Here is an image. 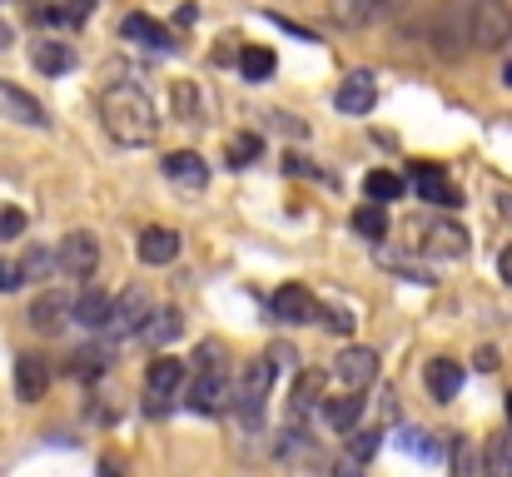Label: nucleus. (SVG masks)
<instances>
[{
  "instance_id": "f257e3e1",
  "label": "nucleus",
  "mask_w": 512,
  "mask_h": 477,
  "mask_svg": "<svg viewBox=\"0 0 512 477\" xmlns=\"http://www.w3.org/2000/svg\"><path fill=\"white\" fill-rule=\"evenodd\" d=\"M100 115H105V135H110L115 145H130V150H135V145H150L155 130H160L155 105H150V95H145L140 85H115V90H105Z\"/></svg>"
},
{
  "instance_id": "f03ea898",
  "label": "nucleus",
  "mask_w": 512,
  "mask_h": 477,
  "mask_svg": "<svg viewBox=\"0 0 512 477\" xmlns=\"http://www.w3.org/2000/svg\"><path fill=\"white\" fill-rule=\"evenodd\" d=\"M468 35L478 50H498L512 40V5L508 0H473L468 5Z\"/></svg>"
},
{
  "instance_id": "7ed1b4c3",
  "label": "nucleus",
  "mask_w": 512,
  "mask_h": 477,
  "mask_svg": "<svg viewBox=\"0 0 512 477\" xmlns=\"http://www.w3.org/2000/svg\"><path fill=\"white\" fill-rule=\"evenodd\" d=\"M269 388H274V363H269V358H254V363L244 368L239 388H234V408H239L244 423H259V413H264V403H269Z\"/></svg>"
},
{
  "instance_id": "20e7f679",
  "label": "nucleus",
  "mask_w": 512,
  "mask_h": 477,
  "mask_svg": "<svg viewBox=\"0 0 512 477\" xmlns=\"http://www.w3.org/2000/svg\"><path fill=\"white\" fill-rule=\"evenodd\" d=\"M55 264H60L70 279H90V274L100 269V239H95L90 229H75V234H65V239H60V254H55Z\"/></svg>"
},
{
  "instance_id": "39448f33",
  "label": "nucleus",
  "mask_w": 512,
  "mask_h": 477,
  "mask_svg": "<svg viewBox=\"0 0 512 477\" xmlns=\"http://www.w3.org/2000/svg\"><path fill=\"white\" fill-rule=\"evenodd\" d=\"M179 388H184V363L179 358H155L150 373H145V413H165Z\"/></svg>"
},
{
  "instance_id": "423d86ee",
  "label": "nucleus",
  "mask_w": 512,
  "mask_h": 477,
  "mask_svg": "<svg viewBox=\"0 0 512 477\" xmlns=\"http://www.w3.org/2000/svg\"><path fill=\"white\" fill-rule=\"evenodd\" d=\"M334 378L343 383V393H363L378 378V353L373 348H343L334 358Z\"/></svg>"
},
{
  "instance_id": "0eeeda50",
  "label": "nucleus",
  "mask_w": 512,
  "mask_h": 477,
  "mask_svg": "<svg viewBox=\"0 0 512 477\" xmlns=\"http://www.w3.org/2000/svg\"><path fill=\"white\" fill-rule=\"evenodd\" d=\"M150 323V294L145 289H125L120 299H115V309H110V338H130V333H140Z\"/></svg>"
},
{
  "instance_id": "6e6552de",
  "label": "nucleus",
  "mask_w": 512,
  "mask_h": 477,
  "mask_svg": "<svg viewBox=\"0 0 512 477\" xmlns=\"http://www.w3.org/2000/svg\"><path fill=\"white\" fill-rule=\"evenodd\" d=\"M229 403H234L229 373H194V383H189V408L194 413H224Z\"/></svg>"
},
{
  "instance_id": "1a4fd4ad",
  "label": "nucleus",
  "mask_w": 512,
  "mask_h": 477,
  "mask_svg": "<svg viewBox=\"0 0 512 477\" xmlns=\"http://www.w3.org/2000/svg\"><path fill=\"white\" fill-rule=\"evenodd\" d=\"M413 189H418L428 204H438V209H458V204H463L458 184H453L438 164H413Z\"/></svg>"
},
{
  "instance_id": "9d476101",
  "label": "nucleus",
  "mask_w": 512,
  "mask_h": 477,
  "mask_svg": "<svg viewBox=\"0 0 512 477\" xmlns=\"http://www.w3.org/2000/svg\"><path fill=\"white\" fill-rule=\"evenodd\" d=\"M45 388H50V358L20 353L15 358V393H20V403H40Z\"/></svg>"
},
{
  "instance_id": "9b49d317",
  "label": "nucleus",
  "mask_w": 512,
  "mask_h": 477,
  "mask_svg": "<svg viewBox=\"0 0 512 477\" xmlns=\"http://www.w3.org/2000/svg\"><path fill=\"white\" fill-rule=\"evenodd\" d=\"M0 115L15 120V125H30V130H45V125H50V120H45V105L30 100L25 90H15L10 80H0Z\"/></svg>"
},
{
  "instance_id": "f8f14e48",
  "label": "nucleus",
  "mask_w": 512,
  "mask_h": 477,
  "mask_svg": "<svg viewBox=\"0 0 512 477\" xmlns=\"http://www.w3.org/2000/svg\"><path fill=\"white\" fill-rule=\"evenodd\" d=\"M274 318L279 323H309V318H319V299L304 284H284V289H274Z\"/></svg>"
},
{
  "instance_id": "ddd939ff",
  "label": "nucleus",
  "mask_w": 512,
  "mask_h": 477,
  "mask_svg": "<svg viewBox=\"0 0 512 477\" xmlns=\"http://www.w3.org/2000/svg\"><path fill=\"white\" fill-rule=\"evenodd\" d=\"M334 105H339L343 115H368V110L378 105V85H373V75H368V70H353V75L339 85Z\"/></svg>"
},
{
  "instance_id": "4468645a",
  "label": "nucleus",
  "mask_w": 512,
  "mask_h": 477,
  "mask_svg": "<svg viewBox=\"0 0 512 477\" xmlns=\"http://www.w3.org/2000/svg\"><path fill=\"white\" fill-rule=\"evenodd\" d=\"M165 179H170L174 189H204L209 184V164L194 155V150H174V155H165Z\"/></svg>"
},
{
  "instance_id": "2eb2a0df",
  "label": "nucleus",
  "mask_w": 512,
  "mask_h": 477,
  "mask_svg": "<svg viewBox=\"0 0 512 477\" xmlns=\"http://www.w3.org/2000/svg\"><path fill=\"white\" fill-rule=\"evenodd\" d=\"M120 35L125 40H135V45H145V50H174V40H170V30L155 20V15H145V10H135V15H125V25H120Z\"/></svg>"
},
{
  "instance_id": "dca6fc26",
  "label": "nucleus",
  "mask_w": 512,
  "mask_h": 477,
  "mask_svg": "<svg viewBox=\"0 0 512 477\" xmlns=\"http://www.w3.org/2000/svg\"><path fill=\"white\" fill-rule=\"evenodd\" d=\"M30 328L35 333H45V338H55L60 328H65V318H70V299L65 294H40L35 304H30Z\"/></svg>"
},
{
  "instance_id": "f3484780",
  "label": "nucleus",
  "mask_w": 512,
  "mask_h": 477,
  "mask_svg": "<svg viewBox=\"0 0 512 477\" xmlns=\"http://www.w3.org/2000/svg\"><path fill=\"white\" fill-rule=\"evenodd\" d=\"M458 388H463V363H458V358H433V363H428V393H433L438 403H453Z\"/></svg>"
},
{
  "instance_id": "a211bd4d",
  "label": "nucleus",
  "mask_w": 512,
  "mask_h": 477,
  "mask_svg": "<svg viewBox=\"0 0 512 477\" xmlns=\"http://www.w3.org/2000/svg\"><path fill=\"white\" fill-rule=\"evenodd\" d=\"M140 259H145V264H174V259H179V234L165 229V224L145 229V234H140Z\"/></svg>"
},
{
  "instance_id": "6ab92c4d",
  "label": "nucleus",
  "mask_w": 512,
  "mask_h": 477,
  "mask_svg": "<svg viewBox=\"0 0 512 477\" xmlns=\"http://www.w3.org/2000/svg\"><path fill=\"white\" fill-rule=\"evenodd\" d=\"M30 60H35L40 75H65L75 65V50H70V40H35Z\"/></svg>"
},
{
  "instance_id": "aec40b11",
  "label": "nucleus",
  "mask_w": 512,
  "mask_h": 477,
  "mask_svg": "<svg viewBox=\"0 0 512 477\" xmlns=\"http://www.w3.org/2000/svg\"><path fill=\"white\" fill-rule=\"evenodd\" d=\"M110 309H115V299H110V294L85 289V294L70 304V318H75V323H85V328H105V323H110Z\"/></svg>"
},
{
  "instance_id": "412c9836",
  "label": "nucleus",
  "mask_w": 512,
  "mask_h": 477,
  "mask_svg": "<svg viewBox=\"0 0 512 477\" xmlns=\"http://www.w3.org/2000/svg\"><path fill=\"white\" fill-rule=\"evenodd\" d=\"M274 70H279V60H274L269 45H244V50H239V75H244L249 85H264Z\"/></svg>"
},
{
  "instance_id": "4be33fe9",
  "label": "nucleus",
  "mask_w": 512,
  "mask_h": 477,
  "mask_svg": "<svg viewBox=\"0 0 512 477\" xmlns=\"http://www.w3.org/2000/svg\"><path fill=\"white\" fill-rule=\"evenodd\" d=\"M428 254H443V259H458L468 254V234L458 224H428V239H423Z\"/></svg>"
},
{
  "instance_id": "5701e85b",
  "label": "nucleus",
  "mask_w": 512,
  "mask_h": 477,
  "mask_svg": "<svg viewBox=\"0 0 512 477\" xmlns=\"http://www.w3.org/2000/svg\"><path fill=\"white\" fill-rule=\"evenodd\" d=\"M363 194H368V204L388 209L393 199H403V174H393V169H373V174L363 179Z\"/></svg>"
},
{
  "instance_id": "b1692460",
  "label": "nucleus",
  "mask_w": 512,
  "mask_h": 477,
  "mask_svg": "<svg viewBox=\"0 0 512 477\" xmlns=\"http://www.w3.org/2000/svg\"><path fill=\"white\" fill-rule=\"evenodd\" d=\"M324 418H329V428L353 433V428H358V418H363V398H358V393H339V398H329V403H324Z\"/></svg>"
},
{
  "instance_id": "393cba45",
  "label": "nucleus",
  "mask_w": 512,
  "mask_h": 477,
  "mask_svg": "<svg viewBox=\"0 0 512 477\" xmlns=\"http://www.w3.org/2000/svg\"><path fill=\"white\" fill-rule=\"evenodd\" d=\"M483 473L488 477H512V428L488 438V453H483Z\"/></svg>"
},
{
  "instance_id": "a878e982",
  "label": "nucleus",
  "mask_w": 512,
  "mask_h": 477,
  "mask_svg": "<svg viewBox=\"0 0 512 477\" xmlns=\"http://www.w3.org/2000/svg\"><path fill=\"white\" fill-rule=\"evenodd\" d=\"M90 10H95V0H65V5H40L35 20H45V25H80V20H90Z\"/></svg>"
},
{
  "instance_id": "bb28decb",
  "label": "nucleus",
  "mask_w": 512,
  "mask_h": 477,
  "mask_svg": "<svg viewBox=\"0 0 512 477\" xmlns=\"http://www.w3.org/2000/svg\"><path fill=\"white\" fill-rule=\"evenodd\" d=\"M353 229H358L363 239H388V209L358 204V209H353Z\"/></svg>"
},
{
  "instance_id": "cd10ccee",
  "label": "nucleus",
  "mask_w": 512,
  "mask_h": 477,
  "mask_svg": "<svg viewBox=\"0 0 512 477\" xmlns=\"http://www.w3.org/2000/svg\"><path fill=\"white\" fill-rule=\"evenodd\" d=\"M259 155H264V140H259V135H229V145H224V159H229L234 169L254 164Z\"/></svg>"
},
{
  "instance_id": "c85d7f7f",
  "label": "nucleus",
  "mask_w": 512,
  "mask_h": 477,
  "mask_svg": "<svg viewBox=\"0 0 512 477\" xmlns=\"http://www.w3.org/2000/svg\"><path fill=\"white\" fill-rule=\"evenodd\" d=\"M105 368H110L105 348H80V353H70V373H75V378H100Z\"/></svg>"
},
{
  "instance_id": "c756f323",
  "label": "nucleus",
  "mask_w": 512,
  "mask_h": 477,
  "mask_svg": "<svg viewBox=\"0 0 512 477\" xmlns=\"http://www.w3.org/2000/svg\"><path fill=\"white\" fill-rule=\"evenodd\" d=\"M319 388H324V373H299V383H294V418H304L319 403Z\"/></svg>"
},
{
  "instance_id": "7c9ffc66",
  "label": "nucleus",
  "mask_w": 512,
  "mask_h": 477,
  "mask_svg": "<svg viewBox=\"0 0 512 477\" xmlns=\"http://www.w3.org/2000/svg\"><path fill=\"white\" fill-rule=\"evenodd\" d=\"M140 333H145L150 343H170L174 333H179V309H160V314H155V323H145Z\"/></svg>"
},
{
  "instance_id": "2f4dec72",
  "label": "nucleus",
  "mask_w": 512,
  "mask_h": 477,
  "mask_svg": "<svg viewBox=\"0 0 512 477\" xmlns=\"http://www.w3.org/2000/svg\"><path fill=\"white\" fill-rule=\"evenodd\" d=\"M403 448H408L413 458H428V463H433V458H443V443H438V438H428V433H403Z\"/></svg>"
},
{
  "instance_id": "473e14b6",
  "label": "nucleus",
  "mask_w": 512,
  "mask_h": 477,
  "mask_svg": "<svg viewBox=\"0 0 512 477\" xmlns=\"http://www.w3.org/2000/svg\"><path fill=\"white\" fill-rule=\"evenodd\" d=\"M348 438H353V443H348V448H353V463H368V458L378 453V433H373V428H353Z\"/></svg>"
},
{
  "instance_id": "72a5a7b5",
  "label": "nucleus",
  "mask_w": 512,
  "mask_h": 477,
  "mask_svg": "<svg viewBox=\"0 0 512 477\" xmlns=\"http://www.w3.org/2000/svg\"><path fill=\"white\" fill-rule=\"evenodd\" d=\"M50 269H55V259H50L45 249H30V254L20 259V274H25V279H45Z\"/></svg>"
},
{
  "instance_id": "f704fd0d",
  "label": "nucleus",
  "mask_w": 512,
  "mask_h": 477,
  "mask_svg": "<svg viewBox=\"0 0 512 477\" xmlns=\"http://www.w3.org/2000/svg\"><path fill=\"white\" fill-rule=\"evenodd\" d=\"M25 234V214L15 204H0V239H20Z\"/></svg>"
},
{
  "instance_id": "c9c22d12",
  "label": "nucleus",
  "mask_w": 512,
  "mask_h": 477,
  "mask_svg": "<svg viewBox=\"0 0 512 477\" xmlns=\"http://www.w3.org/2000/svg\"><path fill=\"white\" fill-rule=\"evenodd\" d=\"M25 284V274H20V264L15 259H0V294H15Z\"/></svg>"
},
{
  "instance_id": "e433bc0d",
  "label": "nucleus",
  "mask_w": 512,
  "mask_h": 477,
  "mask_svg": "<svg viewBox=\"0 0 512 477\" xmlns=\"http://www.w3.org/2000/svg\"><path fill=\"white\" fill-rule=\"evenodd\" d=\"M319 314H324V323H329L334 333H353V314H348V309H319Z\"/></svg>"
},
{
  "instance_id": "4c0bfd02",
  "label": "nucleus",
  "mask_w": 512,
  "mask_h": 477,
  "mask_svg": "<svg viewBox=\"0 0 512 477\" xmlns=\"http://www.w3.org/2000/svg\"><path fill=\"white\" fill-rule=\"evenodd\" d=\"M174 100H179V115H194V110H199V95H194V90H184V85H179V95H174Z\"/></svg>"
},
{
  "instance_id": "58836bf2",
  "label": "nucleus",
  "mask_w": 512,
  "mask_h": 477,
  "mask_svg": "<svg viewBox=\"0 0 512 477\" xmlns=\"http://www.w3.org/2000/svg\"><path fill=\"white\" fill-rule=\"evenodd\" d=\"M403 5H408V0H373V5H368V15H398Z\"/></svg>"
},
{
  "instance_id": "ea45409f",
  "label": "nucleus",
  "mask_w": 512,
  "mask_h": 477,
  "mask_svg": "<svg viewBox=\"0 0 512 477\" xmlns=\"http://www.w3.org/2000/svg\"><path fill=\"white\" fill-rule=\"evenodd\" d=\"M478 368L493 373V368H498V348H478Z\"/></svg>"
},
{
  "instance_id": "a19ab883",
  "label": "nucleus",
  "mask_w": 512,
  "mask_h": 477,
  "mask_svg": "<svg viewBox=\"0 0 512 477\" xmlns=\"http://www.w3.org/2000/svg\"><path fill=\"white\" fill-rule=\"evenodd\" d=\"M174 20H179V25H194V20H199V5H179Z\"/></svg>"
},
{
  "instance_id": "79ce46f5",
  "label": "nucleus",
  "mask_w": 512,
  "mask_h": 477,
  "mask_svg": "<svg viewBox=\"0 0 512 477\" xmlns=\"http://www.w3.org/2000/svg\"><path fill=\"white\" fill-rule=\"evenodd\" d=\"M498 274H503V284H512V249L498 254Z\"/></svg>"
},
{
  "instance_id": "37998d69",
  "label": "nucleus",
  "mask_w": 512,
  "mask_h": 477,
  "mask_svg": "<svg viewBox=\"0 0 512 477\" xmlns=\"http://www.w3.org/2000/svg\"><path fill=\"white\" fill-rule=\"evenodd\" d=\"M334 477H363V463H339V473Z\"/></svg>"
},
{
  "instance_id": "c03bdc74",
  "label": "nucleus",
  "mask_w": 512,
  "mask_h": 477,
  "mask_svg": "<svg viewBox=\"0 0 512 477\" xmlns=\"http://www.w3.org/2000/svg\"><path fill=\"white\" fill-rule=\"evenodd\" d=\"M5 45H10V25L0 20V50H5Z\"/></svg>"
},
{
  "instance_id": "a18cd8bd",
  "label": "nucleus",
  "mask_w": 512,
  "mask_h": 477,
  "mask_svg": "<svg viewBox=\"0 0 512 477\" xmlns=\"http://www.w3.org/2000/svg\"><path fill=\"white\" fill-rule=\"evenodd\" d=\"M498 209H503V219H512V194H503V204H498Z\"/></svg>"
},
{
  "instance_id": "49530a36",
  "label": "nucleus",
  "mask_w": 512,
  "mask_h": 477,
  "mask_svg": "<svg viewBox=\"0 0 512 477\" xmlns=\"http://www.w3.org/2000/svg\"><path fill=\"white\" fill-rule=\"evenodd\" d=\"M503 85H508V90H512V60H508V65H503Z\"/></svg>"
},
{
  "instance_id": "de8ad7c7",
  "label": "nucleus",
  "mask_w": 512,
  "mask_h": 477,
  "mask_svg": "<svg viewBox=\"0 0 512 477\" xmlns=\"http://www.w3.org/2000/svg\"><path fill=\"white\" fill-rule=\"evenodd\" d=\"M100 477H120V468H110V463H105V468H100Z\"/></svg>"
},
{
  "instance_id": "09e8293b",
  "label": "nucleus",
  "mask_w": 512,
  "mask_h": 477,
  "mask_svg": "<svg viewBox=\"0 0 512 477\" xmlns=\"http://www.w3.org/2000/svg\"><path fill=\"white\" fill-rule=\"evenodd\" d=\"M508 413H512V393H508Z\"/></svg>"
}]
</instances>
